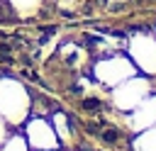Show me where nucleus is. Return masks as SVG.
<instances>
[{"label": "nucleus", "mask_w": 156, "mask_h": 151, "mask_svg": "<svg viewBox=\"0 0 156 151\" xmlns=\"http://www.w3.org/2000/svg\"><path fill=\"white\" fill-rule=\"evenodd\" d=\"M100 105H102V102H100V100H95V97L83 100V107H85L88 112H98V110H100Z\"/></svg>", "instance_id": "obj_1"}, {"label": "nucleus", "mask_w": 156, "mask_h": 151, "mask_svg": "<svg viewBox=\"0 0 156 151\" xmlns=\"http://www.w3.org/2000/svg\"><path fill=\"white\" fill-rule=\"evenodd\" d=\"M105 139L107 141H117V132H105Z\"/></svg>", "instance_id": "obj_2"}]
</instances>
